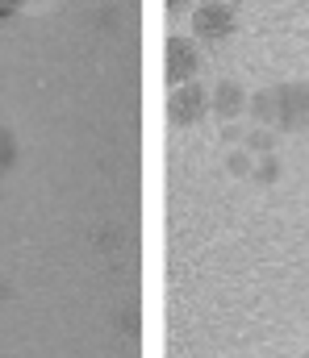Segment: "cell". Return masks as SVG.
<instances>
[{
	"mask_svg": "<svg viewBox=\"0 0 309 358\" xmlns=\"http://www.w3.org/2000/svg\"><path fill=\"white\" fill-rule=\"evenodd\" d=\"M209 108V96L197 84H180V88H172V104H167V113H172V121L176 125H197L201 117H205Z\"/></svg>",
	"mask_w": 309,
	"mask_h": 358,
	"instance_id": "4",
	"label": "cell"
},
{
	"mask_svg": "<svg viewBox=\"0 0 309 358\" xmlns=\"http://www.w3.org/2000/svg\"><path fill=\"white\" fill-rule=\"evenodd\" d=\"M276 96V121L272 129H293V134H309V80H293L272 88Z\"/></svg>",
	"mask_w": 309,
	"mask_h": 358,
	"instance_id": "1",
	"label": "cell"
},
{
	"mask_svg": "<svg viewBox=\"0 0 309 358\" xmlns=\"http://www.w3.org/2000/svg\"><path fill=\"white\" fill-rule=\"evenodd\" d=\"M209 108H213L221 121H234V117L247 108V92L238 88L234 80H226V84H217V88H213V96H209Z\"/></svg>",
	"mask_w": 309,
	"mask_h": 358,
	"instance_id": "5",
	"label": "cell"
},
{
	"mask_svg": "<svg viewBox=\"0 0 309 358\" xmlns=\"http://www.w3.org/2000/svg\"><path fill=\"white\" fill-rule=\"evenodd\" d=\"M188 29H193L197 38H205V42L226 38V34L234 29V8H230V0H201V4L188 13Z\"/></svg>",
	"mask_w": 309,
	"mask_h": 358,
	"instance_id": "2",
	"label": "cell"
},
{
	"mask_svg": "<svg viewBox=\"0 0 309 358\" xmlns=\"http://www.w3.org/2000/svg\"><path fill=\"white\" fill-rule=\"evenodd\" d=\"M305 358H309V355H305Z\"/></svg>",
	"mask_w": 309,
	"mask_h": 358,
	"instance_id": "8",
	"label": "cell"
},
{
	"mask_svg": "<svg viewBox=\"0 0 309 358\" xmlns=\"http://www.w3.org/2000/svg\"><path fill=\"white\" fill-rule=\"evenodd\" d=\"M21 8V0H0V17H8V13H17Z\"/></svg>",
	"mask_w": 309,
	"mask_h": 358,
	"instance_id": "7",
	"label": "cell"
},
{
	"mask_svg": "<svg viewBox=\"0 0 309 358\" xmlns=\"http://www.w3.org/2000/svg\"><path fill=\"white\" fill-rule=\"evenodd\" d=\"M13 163H17V142H13V134L0 125V176H4Z\"/></svg>",
	"mask_w": 309,
	"mask_h": 358,
	"instance_id": "6",
	"label": "cell"
},
{
	"mask_svg": "<svg viewBox=\"0 0 309 358\" xmlns=\"http://www.w3.org/2000/svg\"><path fill=\"white\" fill-rule=\"evenodd\" d=\"M197 67H201V50H197L188 38H180V34H176V38L167 42V84H172V88L193 84Z\"/></svg>",
	"mask_w": 309,
	"mask_h": 358,
	"instance_id": "3",
	"label": "cell"
}]
</instances>
